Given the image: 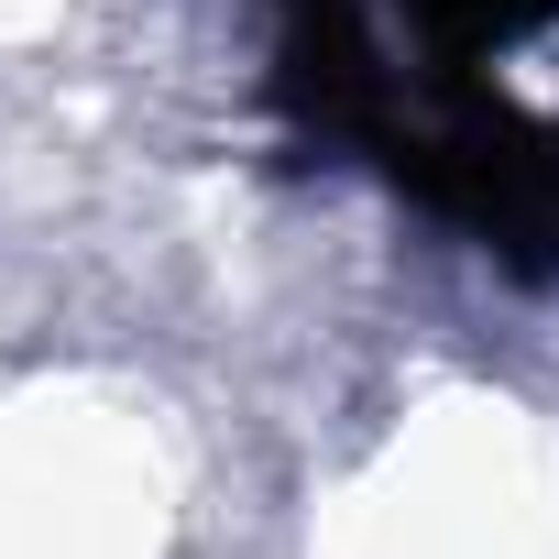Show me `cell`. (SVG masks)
Segmentation results:
<instances>
[{
    "label": "cell",
    "mask_w": 559,
    "mask_h": 559,
    "mask_svg": "<svg viewBox=\"0 0 559 559\" xmlns=\"http://www.w3.org/2000/svg\"><path fill=\"white\" fill-rule=\"evenodd\" d=\"M417 12L450 34V45H483V34H515V23H537V12H559V0H417Z\"/></svg>",
    "instance_id": "6da1fadb"
}]
</instances>
